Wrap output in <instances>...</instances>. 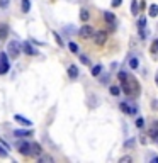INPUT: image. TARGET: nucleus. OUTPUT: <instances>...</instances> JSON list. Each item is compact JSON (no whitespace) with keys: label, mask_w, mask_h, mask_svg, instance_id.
Segmentation results:
<instances>
[{"label":"nucleus","mask_w":158,"mask_h":163,"mask_svg":"<svg viewBox=\"0 0 158 163\" xmlns=\"http://www.w3.org/2000/svg\"><path fill=\"white\" fill-rule=\"evenodd\" d=\"M122 90L126 92V95H134V97H136L138 92H140L138 82L134 78H129V76H128V80H124V82H122Z\"/></svg>","instance_id":"obj_1"},{"label":"nucleus","mask_w":158,"mask_h":163,"mask_svg":"<svg viewBox=\"0 0 158 163\" xmlns=\"http://www.w3.org/2000/svg\"><path fill=\"white\" fill-rule=\"evenodd\" d=\"M21 49L22 46L17 43V41H9V46H7V54L10 58H17L19 54H21Z\"/></svg>","instance_id":"obj_2"},{"label":"nucleus","mask_w":158,"mask_h":163,"mask_svg":"<svg viewBox=\"0 0 158 163\" xmlns=\"http://www.w3.org/2000/svg\"><path fill=\"white\" fill-rule=\"evenodd\" d=\"M10 68V63H9V56L7 53H2L0 54V75H5Z\"/></svg>","instance_id":"obj_3"},{"label":"nucleus","mask_w":158,"mask_h":163,"mask_svg":"<svg viewBox=\"0 0 158 163\" xmlns=\"http://www.w3.org/2000/svg\"><path fill=\"white\" fill-rule=\"evenodd\" d=\"M78 36L83 37V39L94 37V27H92V25H88V24H85L83 27H80V31H78Z\"/></svg>","instance_id":"obj_4"},{"label":"nucleus","mask_w":158,"mask_h":163,"mask_svg":"<svg viewBox=\"0 0 158 163\" xmlns=\"http://www.w3.org/2000/svg\"><path fill=\"white\" fill-rule=\"evenodd\" d=\"M94 41H95V44H99V46L106 44L107 33H104V31H97V33H94Z\"/></svg>","instance_id":"obj_5"},{"label":"nucleus","mask_w":158,"mask_h":163,"mask_svg":"<svg viewBox=\"0 0 158 163\" xmlns=\"http://www.w3.org/2000/svg\"><path fill=\"white\" fill-rule=\"evenodd\" d=\"M17 148H19V153H21V155H31V145L27 141H21L17 145Z\"/></svg>","instance_id":"obj_6"},{"label":"nucleus","mask_w":158,"mask_h":163,"mask_svg":"<svg viewBox=\"0 0 158 163\" xmlns=\"http://www.w3.org/2000/svg\"><path fill=\"white\" fill-rule=\"evenodd\" d=\"M22 51H24L27 56H36V54H37V49H34L31 43H24V44H22Z\"/></svg>","instance_id":"obj_7"},{"label":"nucleus","mask_w":158,"mask_h":163,"mask_svg":"<svg viewBox=\"0 0 158 163\" xmlns=\"http://www.w3.org/2000/svg\"><path fill=\"white\" fill-rule=\"evenodd\" d=\"M14 119L17 121V122H21L22 126H26V127H31V126H33V121H31V119H26V117H22V116H19V114H15Z\"/></svg>","instance_id":"obj_8"},{"label":"nucleus","mask_w":158,"mask_h":163,"mask_svg":"<svg viewBox=\"0 0 158 163\" xmlns=\"http://www.w3.org/2000/svg\"><path fill=\"white\" fill-rule=\"evenodd\" d=\"M33 134V131H27V129H15L14 131V136H17V138H26V136H31Z\"/></svg>","instance_id":"obj_9"},{"label":"nucleus","mask_w":158,"mask_h":163,"mask_svg":"<svg viewBox=\"0 0 158 163\" xmlns=\"http://www.w3.org/2000/svg\"><path fill=\"white\" fill-rule=\"evenodd\" d=\"M119 107H121V111H122L124 114H136V107H129L128 104H124V102H122Z\"/></svg>","instance_id":"obj_10"},{"label":"nucleus","mask_w":158,"mask_h":163,"mask_svg":"<svg viewBox=\"0 0 158 163\" xmlns=\"http://www.w3.org/2000/svg\"><path fill=\"white\" fill-rule=\"evenodd\" d=\"M104 19L110 24V27H114V22H116V15L112 12H104Z\"/></svg>","instance_id":"obj_11"},{"label":"nucleus","mask_w":158,"mask_h":163,"mask_svg":"<svg viewBox=\"0 0 158 163\" xmlns=\"http://www.w3.org/2000/svg\"><path fill=\"white\" fill-rule=\"evenodd\" d=\"M9 34V25L7 24H0V41L5 39Z\"/></svg>","instance_id":"obj_12"},{"label":"nucleus","mask_w":158,"mask_h":163,"mask_svg":"<svg viewBox=\"0 0 158 163\" xmlns=\"http://www.w3.org/2000/svg\"><path fill=\"white\" fill-rule=\"evenodd\" d=\"M21 9L24 14H27L31 10V0H21Z\"/></svg>","instance_id":"obj_13"},{"label":"nucleus","mask_w":158,"mask_h":163,"mask_svg":"<svg viewBox=\"0 0 158 163\" xmlns=\"http://www.w3.org/2000/svg\"><path fill=\"white\" fill-rule=\"evenodd\" d=\"M68 76H70V78H77V76H78V68L75 65L68 66Z\"/></svg>","instance_id":"obj_14"},{"label":"nucleus","mask_w":158,"mask_h":163,"mask_svg":"<svg viewBox=\"0 0 158 163\" xmlns=\"http://www.w3.org/2000/svg\"><path fill=\"white\" fill-rule=\"evenodd\" d=\"M41 151H43V149H41V146L37 145V143H33V145H31V155L39 156V155H41Z\"/></svg>","instance_id":"obj_15"},{"label":"nucleus","mask_w":158,"mask_h":163,"mask_svg":"<svg viewBox=\"0 0 158 163\" xmlns=\"http://www.w3.org/2000/svg\"><path fill=\"white\" fill-rule=\"evenodd\" d=\"M148 134H150L151 138H153L155 141L158 143V124H156V126H155V127H151V129L148 131Z\"/></svg>","instance_id":"obj_16"},{"label":"nucleus","mask_w":158,"mask_h":163,"mask_svg":"<svg viewBox=\"0 0 158 163\" xmlns=\"http://www.w3.org/2000/svg\"><path fill=\"white\" fill-rule=\"evenodd\" d=\"M109 92H110V95H114V97L121 95V88H119V87H116V85H112V87L109 88Z\"/></svg>","instance_id":"obj_17"},{"label":"nucleus","mask_w":158,"mask_h":163,"mask_svg":"<svg viewBox=\"0 0 158 163\" xmlns=\"http://www.w3.org/2000/svg\"><path fill=\"white\" fill-rule=\"evenodd\" d=\"M88 17H90V14H88V10H85V9H82L80 10V19L83 22H87L88 21Z\"/></svg>","instance_id":"obj_18"},{"label":"nucleus","mask_w":158,"mask_h":163,"mask_svg":"<svg viewBox=\"0 0 158 163\" xmlns=\"http://www.w3.org/2000/svg\"><path fill=\"white\" fill-rule=\"evenodd\" d=\"M150 15H151V17H156V15H158V5L156 4H153L150 7Z\"/></svg>","instance_id":"obj_19"},{"label":"nucleus","mask_w":158,"mask_h":163,"mask_svg":"<svg viewBox=\"0 0 158 163\" xmlns=\"http://www.w3.org/2000/svg\"><path fill=\"white\" fill-rule=\"evenodd\" d=\"M138 65H140V63H138V58H134V56H133V58L129 60V66H131V70H136Z\"/></svg>","instance_id":"obj_20"},{"label":"nucleus","mask_w":158,"mask_h":163,"mask_svg":"<svg viewBox=\"0 0 158 163\" xmlns=\"http://www.w3.org/2000/svg\"><path fill=\"white\" fill-rule=\"evenodd\" d=\"M100 72H102V66H100V65H95V66L92 68V75H94V76L100 75Z\"/></svg>","instance_id":"obj_21"},{"label":"nucleus","mask_w":158,"mask_h":163,"mask_svg":"<svg viewBox=\"0 0 158 163\" xmlns=\"http://www.w3.org/2000/svg\"><path fill=\"white\" fill-rule=\"evenodd\" d=\"M131 10L134 15H138V2L136 0H131Z\"/></svg>","instance_id":"obj_22"},{"label":"nucleus","mask_w":158,"mask_h":163,"mask_svg":"<svg viewBox=\"0 0 158 163\" xmlns=\"http://www.w3.org/2000/svg\"><path fill=\"white\" fill-rule=\"evenodd\" d=\"M68 48H70L71 53H78V46L75 43H70V44H68Z\"/></svg>","instance_id":"obj_23"},{"label":"nucleus","mask_w":158,"mask_h":163,"mask_svg":"<svg viewBox=\"0 0 158 163\" xmlns=\"http://www.w3.org/2000/svg\"><path fill=\"white\" fill-rule=\"evenodd\" d=\"M151 53H158V39H155L153 41V46H151Z\"/></svg>","instance_id":"obj_24"},{"label":"nucleus","mask_w":158,"mask_h":163,"mask_svg":"<svg viewBox=\"0 0 158 163\" xmlns=\"http://www.w3.org/2000/svg\"><path fill=\"white\" fill-rule=\"evenodd\" d=\"M9 4H10V0H0V9H7Z\"/></svg>","instance_id":"obj_25"},{"label":"nucleus","mask_w":158,"mask_h":163,"mask_svg":"<svg viewBox=\"0 0 158 163\" xmlns=\"http://www.w3.org/2000/svg\"><path fill=\"white\" fill-rule=\"evenodd\" d=\"M80 61L83 63V65H90V60H88L87 56H83V54H80Z\"/></svg>","instance_id":"obj_26"},{"label":"nucleus","mask_w":158,"mask_h":163,"mask_svg":"<svg viewBox=\"0 0 158 163\" xmlns=\"http://www.w3.org/2000/svg\"><path fill=\"white\" fill-rule=\"evenodd\" d=\"M118 76H119V80H121V82H124V80H128V75H126L124 72H119V73H118Z\"/></svg>","instance_id":"obj_27"},{"label":"nucleus","mask_w":158,"mask_h":163,"mask_svg":"<svg viewBox=\"0 0 158 163\" xmlns=\"http://www.w3.org/2000/svg\"><path fill=\"white\" fill-rule=\"evenodd\" d=\"M138 25H140V27H145V25H146V19L141 17V19H140V22H138Z\"/></svg>","instance_id":"obj_28"},{"label":"nucleus","mask_w":158,"mask_h":163,"mask_svg":"<svg viewBox=\"0 0 158 163\" xmlns=\"http://www.w3.org/2000/svg\"><path fill=\"white\" fill-rule=\"evenodd\" d=\"M7 155L9 153L5 151V149H2V145H0V156H2V158H7Z\"/></svg>","instance_id":"obj_29"},{"label":"nucleus","mask_w":158,"mask_h":163,"mask_svg":"<svg viewBox=\"0 0 158 163\" xmlns=\"http://www.w3.org/2000/svg\"><path fill=\"white\" fill-rule=\"evenodd\" d=\"M119 161H121V163H128V161H131V156H122Z\"/></svg>","instance_id":"obj_30"},{"label":"nucleus","mask_w":158,"mask_h":163,"mask_svg":"<svg viewBox=\"0 0 158 163\" xmlns=\"http://www.w3.org/2000/svg\"><path fill=\"white\" fill-rule=\"evenodd\" d=\"M133 145H134V139H129V141L124 143V148H129V146H133Z\"/></svg>","instance_id":"obj_31"},{"label":"nucleus","mask_w":158,"mask_h":163,"mask_svg":"<svg viewBox=\"0 0 158 163\" xmlns=\"http://www.w3.org/2000/svg\"><path fill=\"white\" fill-rule=\"evenodd\" d=\"M122 4V0H112V7H119Z\"/></svg>","instance_id":"obj_32"},{"label":"nucleus","mask_w":158,"mask_h":163,"mask_svg":"<svg viewBox=\"0 0 158 163\" xmlns=\"http://www.w3.org/2000/svg\"><path fill=\"white\" fill-rule=\"evenodd\" d=\"M140 36L143 37V39L146 37V31H145V27H140Z\"/></svg>","instance_id":"obj_33"},{"label":"nucleus","mask_w":158,"mask_h":163,"mask_svg":"<svg viewBox=\"0 0 158 163\" xmlns=\"http://www.w3.org/2000/svg\"><path fill=\"white\" fill-rule=\"evenodd\" d=\"M143 124H145V121H143V119H141V117H140V119L136 121V126H138V127H143Z\"/></svg>","instance_id":"obj_34"},{"label":"nucleus","mask_w":158,"mask_h":163,"mask_svg":"<svg viewBox=\"0 0 158 163\" xmlns=\"http://www.w3.org/2000/svg\"><path fill=\"white\" fill-rule=\"evenodd\" d=\"M43 161H53V158L51 156H43V158H41V163Z\"/></svg>","instance_id":"obj_35"},{"label":"nucleus","mask_w":158,"mask_h":163,"mask_svg":"<svg viewBox=\"0 0 158 163\" xmlns=\"http://www.w3.org/2000/svg\"><path fill=\"white\" fill-rule=\"evenodd\" d=\"M55 37H56V41H58V44H60V46H63V41H61V37H60L56 33H55Z\"/></svg>","instance_id":"obj_36"},{"label":"nucleus","mask_w":158,"mask_h":163,"mask_svg":"<svg viewBox=\"0 0 158 163\" xmlns=\"http://www.w3.org/2000/svg\"><path fill=\"white\" fill-rule=\"evenodd\" d=\"M155 80H156V85H158V72H156V76H155Z\"/></svg>","instance_id":"obj_37"}]
</instances>
